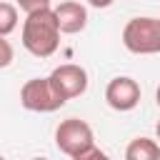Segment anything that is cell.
<instances>
[{
    "label": "cell",
    "mask_w": 160,
    "mask_h": 160,
    "mask_svg": "<svg viewBox=\"0 0 160 160\" xmlns=\"http://www.w3.org/2000/svg\"><path fill=\"white\" fill-rule=\"evenodd\" d=\"M60 45V28L52 8L28 12L22 22V48L35 58H50Z\"/></svg>",
    "instance_id": "obj_1"
},
{
    "label": "cell",
    "mask_w": 160,
    "mask_h": 160,
    "mask_svg": "<svg viewBox=\"0 0 160 160\" xmlns=\"http://www.w3.org/2000/svg\"><path fill=\"white\" fill-rule=\"evenodd\" d=\"M50 82L52 88L58 90V95L68 102L72 98H80L85 90H88V70L75 65V62H65V65H58L50 75Z\"/></svg>",
    "instance_id": "obj_5"
},
{
    "label": "cell",
    "mask_w": 160,
    "mask_h": 160,
    "mask_svg": "<svg viewBox=\"0 0 160 160\" xmlns=\"http://www.w3.org/2000/svg\"><path fill=\"white\" fill-rule=\"evenodd\" d=\"M18 28V8L12 2H0V35L8 38Z\"/></svg>",
    "instance_id": "obj_9"
},
{
    "label": "cell",
    "mask_w": 160,
    "mask_h": 160,
    "mask_svg": "<svg viewBox=\"0 0 160 160\" xmlns=\"http://www.w3.org/2000/svg\"><path fill=\"white\" fill-rule=\"evenodd\" d=\"M155 132H158V140H160V120H158V125H155Z\"/></svg>",
    "instance_id": "obj_15"
},
{
    "label": "cell",
    "mask_w": 160,
    "mask_h": 160,
    "mask_svg": "<svg viewBox=\"0 0 160 160\" xmlns=\"http://www.w3.org/2000/svg\"><path fill=\"white\" fill-rule=\"evenodd\" d=\"M32 160H48V158H32Z\"/></svg>",
    "instance_id": "obj_16"
},
{
    "label": "cell",
    "mask_w": 160,
    "mask_h": 160,
    "mask_svg": "<svg viewBox=\"0 0 160 160\" xmlns=\"http://www.w3.org/2000/svg\"><path fill=\"white\" fill-rule=\"evenodd\" d=\"M140 95H142V92H140V85H138L132 78H128V75L112 78V80L108 82V88H105V100H108V105H110L112 110H118V112H128V110L138 108Z\"/></svg>",
    "instance_id": "obj_6"
},
{
    "label": "cell",
    "mask_w": 160,
    "mask_h": 160,
    "mask_svg": "<svg viewBox=\"0 0 160 160\" xmlns=\"http://www.w3.org/2000/svg\"><path fill=\"white\" fill-rule=\"evenodd\" d=\"M0 160H5V158H2V155H0Z\"/></svg>",
    "instance_id": "obj_17"
},
{
    "label": "cell",
    "mask_w": 160,
    "mask_h": 160,
    "mask_svg": "<svg viewBox=\"0 0 160 160\" xmlns=\"http://www.w3.org/2000/svg\"><path fill=\"white\" fill-rule=\"evenodd\" d=\"M72 160H110L108 158V152H102L100 148H95V145H90L88 150H82V152H78Z\"/></svg>",
    "instance_id": "obj_10"
},
{
    "label": "cell",
    "mask_w": 160,
    "mask_h": 160,
    "mask_svg": "<svg viewBox=\"0 0 160 160\" xmlns=\"http://www.w3.org/2000/svg\"><path fill=\"white\" fill-rule=\"evenodd\" d=\"M52 12H55V20H58L60 32L75 35V32H82L85 25H88V8H85L82 2L65 0V2H60Z\"/></svg>",
    "instance_id": "obj_7"
},
{
    "label": "cell",
    "mask_w": 160,
    "mask_h": 160,
    "mask_svg": "<svg viewBox=\"0 0 160 160\" xmlns=\"http://www.w3.org/2000/svg\"><path fill=\"white\" fill-rule=\"evenodd\" d=\"M88 5H92V8H110L115 0H85Z\"/></svg>",
    "instance_id": "obj_13"
},
{
    "label": "cell",
    "mask_w": 160,
    "mask_h": 160,
    "mask_svg": "<svg viewBox=\"0 0 160 160\" xmlns=\"http://www.w3.org/2000/svg\"><path fill=\"white\" fill-rule=\"evenodd\" d=\"M122 45L135 55L160 52V18H132L122 28Z\"/></svg>",
    "instance_id": "obj_2"
},
{
    "label": "cell",
    "mask_w": 160,
    "mask_h": 160,
    "mask_svg": "<svg viewBox=\"0 0 160 160\" xmlns=\"http://www.w3.org/2000/svg\"><path fill=\"white\" fill-rule=\"evenodd\" d=\"M55 145H58L60 152L75 158L78 152H82L90 145H95L92 128L80 118H68L55 128Z\"/></svg>",
    "instance_id": "obj_4"
},
{
    "label": "cell",
    "mask_w": 160,
    "mask_h": 160,
    "mask_svg": "<svg viewBox=\"0 0 160 160\" xmlns=\"http://www.w3.org/2000/svg\"><path fill=\"white\" fill-rule=\"evenodd\" d=\"M125 160H160V145L150 138H135L125 148Z\"/></svg>",
    "instance_id": "obj_8"
},
{
    "label": "cell",
    "mask_w": 160,
    "mask_h": 160,
    "mask_svg": "<svg viewBox=\"0 0 160 160\" xmlns=\"http://www.w3.org/2000/svg\"><path fill=\"white\" fill-rule=\"evenodd\" d=\"M10 62H12V45L0 35V70H2V68H8Z\"/></svg>",
    "instance_id": "obj_11"
},
{
    "label": "cell",
    "mask_w": 160,
    "mask_h": 160,
    "mask_svg": "<svg viewBox=\"0 0 160 160\" xmlns=\"http://www.w3.org/2000/svg\"><path fill=\"white\" fill-rule=\"evenodd\" d=\"M20 105L32 112H55L65 105V100L52 88L50 78H32L20 88Z\"/></svg>",
    "instance_id": "obj_3"
},
{
    "label": "cell",
    "mask_w": 160,
    "mask_h": 160,
    "mask_svg": "<svg viewBox=\"0 0 160 160\" xmlns=\"http://www.w3.org/2000/svg\"><path fill=\"white\" fill-rule=\"evenodd\" d=\"M155 100H158V108H160V85H158V90H155Z\"/></svg>",
    "instance_id": "obj_14"
},
{
    "label": "cell",
    "mask_w": 160,
    "mask_h": 160,
    "mask_svg": "<svg viewBox=\"0 0 160 160\" xmlns=\"http://www.w3.org/2000/svg\"><path fill=\"white\" fill-rule=\"evenodd\" d=\"M20 10L25 12H32V10H42V8H50V0H15Z\"/></svg>",
    "instance_id": "obj_12"
}]
</instances>
